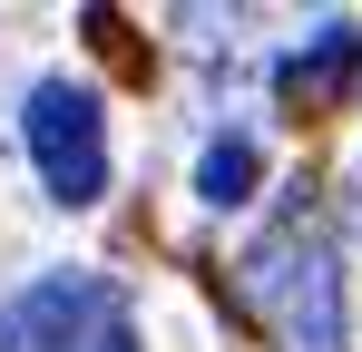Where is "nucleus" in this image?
Instances as JSON below:
<instances>
[{
	"label": "nucleus",
	"mask_w": 362,
	"mask_h": 352,
	"mask_svg": "<svg viewBox=\"0 0 362 352\" xmlns=\"http://www.w3.org/2000/svg\"><path fill=\"white\" fill-rule=\"evenodd\" d=\"M108 303L118 284H98V274H40L20 303H0V352H78Z\"/></svg>",
	"instance_id": "obj_3"
},
{
	"label": "nucleus",
	"mask_w": 362,
	"mask_h": 352,
	"mask_svg": "<svg viewBox=\"0 0 362 352\" xmlns=\"http://www.w3.org/2000/svg\"><path fill=\"white\" fill-rule=\"evenodd\" d=\"M245 303L274 333V352H353V293H343V254L313 216H284L245 245Z\"/></svg>",
	"instance_id": "obj_1"
},
{
	"label": "nucleus",
	"mask_w": 362,
	"mask_h": 352,
	"mask_svg": "<svg viewBox=\"0 0 362 352\" xmlns=\"http://www.w3.org/2000/svg\"><path fill=\"white\" fill-rule=\"evenodd\" d=\"M353 59H362V30H353V20H323L294 59H274V88H284V98H323V88L353 78Z\"/></svg>",
	"instance_id": "obj_4"
},
{
	"label": "nucleus",
	"mask_w": 362,
	"mask_h": 352,
	"mask_svg": "<svg viewBox=\"0 0 362 352\" xmlns=\"http://www.w3.org/2000/svg\"><path fill=\"white\" fill-rule=\"evenodd\" d=\"M255 176H264L255 137H216V147L196 157V196H206V206H245V196H255Z\"/></svg>",
	"instance_id": "obj_5"
},
{
	"label": "nucleus",
	"mask_w": 362,
	"mask_h": 352,
	"mask_svg": "<svg viewBox=\"0 0 362 352\" xmlns=\"http://www.w3.org/2000/svg\"><path fill=\"white\" fill-rule=\"evenodd\" d=\"M78 352H137V323H127V293L108 303V313H98V323H88V343H78Z\"/></svg>",
	"instance_id": "obj_6"
},
{
	"label": "nucleus",
	"mask_w": 362,
	"mask_h": 352,
	"mask_svg": "<svg viewBox=\"0 0 362 352\" xmlns=\"http://www.w3.org/2000/svg\"><path fill=\"white\" fill-rule=\"evenodd\" d=\"M20 147H30V167H40V186L59 206H98L108 196V108H98V88L40 78L20 98Z\"/></svg>",
	"instance_id": "obj_2"
}]
</instances>
